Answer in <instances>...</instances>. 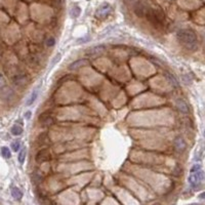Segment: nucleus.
Listing matches in <instances>:
<instances>
[{"mask_svg": "<svg viewBox=\"0 0 205 205\" xmlns=\"http://www.w3.org/2000/svg\"><path fill=\"white\" fill-rule=\"evenodd\" d=\"M25 117L27 118V119H30V117H31V112H30V111H28V112L26 113V114H25Z\"/></svg>", "mask_w": 205, "mask_h": 205, "instance_id": "obj_26", "label": "nucleus"}, {"mask_svg": "<svg viewBox=\"0 0 205 205\" xmlns=\"http://www.w3.org/2000/svg\"><path fill=\"white\" fill-rule=\"evenodd\" d=\"M146 17L148 19V21H150L152 23L153 26H155L156 28L161 27L163 25L164 21V15L161 12L157 9H152V8H147Z\"/></svg>", "mask_w": 205, "mask_h": 205, "instance_id": "obj_2", "label": "nucleus"}, {"mask_svg": "<svg viewBox=\"0 0 205 205\" xmlns=\"http://www.w3.org/2000/svg\"><path fill=\"white\" fill-rule=\"evenodd\" d=\"M200 182H202V180L199 177V173L198 172L191 173L190 177H189V182L191 184V186H193V187L198 186V185L200 184Z\"/></svg>", "mask_w": 205, "mask_h": 205, "instance_id": "obj_9", "label": "nucleus"}, {"mask_svg": "<svg viewBox=\"0 0 205 205\" xmlns=\"http://www.w3.org/2000/svg\"><path fill=\"white\" fill-rule=\"evenodd\" d=\"M27 81H28V79H27V76L26 75H17V76L15 77V79H13V82H15V84L17 86H23L25 85V84L27 83Z\"/></svg>", "mask_w": 205, "mask_h": 205, "instance_id": "obj_11", "label": "nucleus"}, {"mask_svg": "<svg viewBox=\"0 0 205 205\" xmlns=\"http://www.w3.org/2000/svg\"><path fill=\"white\" fill-rule=\"evenodd\" d=\"M110 12H111L110 4L104 3V4H102L99 8H97L95 15H97V17H99V19H105V17H107L109 15H110Z\"/></svg>", "mask_w": 205, "mask_h": 205, "instance_id": "obj_3", "label": "nucleus"}, {"mask_svg": "<svg viewBox=\"0 0 205 205\" xmlns=\"http://www.w3.org/2000/svg\"><path fill=\"white\" fill-rule=\"evenodd\" d=\"M165 77L167 78V80L170 82V84L173 86V87H179V82H177V80L175 79V77L173 76V75L167 73V74H165Z\"/></svg>", "mask_w": 205, "mask_h": 205, "instance_id": "obj_15", "label": "nucleus"}, {"mask_svg": "<svg viewBox=\"0 0 205 205\" xmlns=\"http://www.w3.org/2000/svg\"><path fill=\"white\" fill-rule=\"evenodd\" d=\"M70 15H71V17H74V19L79 17V15H81V8H80V6H78V5L73 6L70 10Z\"/></svg>", "mask_w": 205, "mask_h": 205, "instance_id": "obj_13", "label": "nucleus"}, {"mask_svg": "<svg viewBox=\"0 0 205 205\" xmlns=\"http://www.w3.org/2000/svg\"><path fill=\"white\" fill-rule=\"evenodd\" d=\"M105 47L104 45H97V46H95V47H92L90 49V53L91 55H101V53L104 51Z\"/></svg>", "mask_w": 205, "mask_h": 205, "instance_id": "obj_16", "label": "nucleus"}, {"mask_svg": "<svg viewBox=\"0 0 205 205\" xmlns=\"http://www.w3.org/2000/svg\"><path fill=\"white\" fill-rule=\"evenodd\" d=\"M23 132V128L20 125H13L12 127V133L13 135H20Z\"/></svg>", "mask_w": 205, "mask_h": 205, "instance_id": "obj_19", "label": "nucleus"}, {"mask_svg": "<svg viewBox=\"0 0 205 205\" xmlns=\"http://www.w3.org/2000/svg\"><path fill=\"white\" fill-rule=\"evenodd\" d=\"M193 205H197V204H193Z\"/></svg>", "mask_w": 205, "mask_h": 205, "instance_id": "obj_31", "label": "nucleus"}, {"mask_svg": "<svg viewBox=\"0 0 205 205\" xmlns=\"http://www.w3.org/2000/svg\"><path fill=\"white\" fill-rule=\"evenodd\" d=\"M177 38L186 49L194 51L198 47V38L196 33L191 29H182L177 31Z\"/></svg>", "mask_w": 205, "mask_h": 205, "instance_id": "obj_1", "label": "nucleus"}, {"mask_svg": "<svg viewBox=\"0 0 205 205\" xmlns=\"http://www.w3.org/2000/svg\"><path fill=\"white\" fill-rule=\"evenodd\" d=\"M12 196L15 200H21L22 197H23V192L19 188L15 187V188L12 189Z\"/></svg>", "mask_w": 205, "mask_h": 205, "instance_id": "obj_12", "label": "nucleus"}, {"mask_svg": "<svg viewBox=\"0 0 205 205\" xmlns=\"http://www.w3.org/2000/svg\"><path fill=\"white\" fill-rule=\"evenodd\" d=\"M204 137H205V130H204Z\"/></svg>", "mask_w": 205, "mask_h": 205, "instance_id": "obj_30", "label": "nucleus"}, {"mask_svg": "<svg viewBox=\"0 0 205 205\" xmlns=\"http://www.w3.org/2000/svg\"><path fill=\"white\" fill-rule=\"evenodd\" d=\"M36 161L38 163H42V162H46L48 160H50L51 156H50V153L47 149H42L40 150L38 153L36 154Z\"/></svg>", "mask_w": 205, "mask_h": 205, "instance_id": "obj_4", "label": "nucleus"}, {"mask_svg": "<svg viewBox=\"0 0 205 205\" xmlns=\"http://www.w3.org/2000/svg\"><path fill=\"white\" fill-rule=\"evenodd\" d=\"M204 44H205V36H204Z\"/></svg>", "mask_w": 205, "mask_h": 205, "instance_id": "obj_29", "label": "nucleus"}, {"mask_svg": "<svg viewBox=\"0 0 205 205\" xmlns=\"http://www.w3.org/2000/svg\"><path fill=\"white\" fill-rule=\"evenodd\" d=\"M5 85H6V80L3 75L0 73V89H3L5 87Z\"/></svg>", "mask_w": 205, "mask_h": 205, "instance_id": "obj_21", "label": "nucleus"}, {"mask_svg": "<svg viewBox=\"0 0 205 205\" xmlns=\"http://www.w3.org/2000/svg\"><path fill=\"white\" fill-rule=\"evenodd\" d=\"M89 40L90 39L88 38V37H82V38L77 40V43H84V42H88Z\"/></svg>", "mask_w": 205, "mask_h": 205, "instance_id": "obj_25", "label": "nucleus"}, {"mask_svg": "<svg viewBox=\"0 0 205 205\" xmlns=\"http://www.w3.org/2000/svg\"><path fill=\"white\" fill-rule=\"evenodd\" d=\"M61 57H62V55H61V53H57V55H55V57H53L52 62H51V63H52V64H51V67H53V66H55V65H57V62L61 61Z\"/></svg>", "mask_w": 205, "mask_h": 205, "instance_id": "obj_22", "label": "nucleus"}, {"mask_svg": "<svg viewBox=\"0 0 205 205\" xmlns=\"http://www.w3.org/2000/svg\"><path fill=\"white\" fill-rule=\"evenodd\" d=\"M199 198L200 199H203V200H205V192H203V193H201L199 195Z\"/></svg>", "mask_w": 205, "mask_h": 205, "instance_id": "obj_27", "label": "nucleus"}, {"mask_svg": "<svg viewBox=\"0 0 205 205\" xmlns=\"http://www.w3.org/2000/svg\"><path fill=\"white\" fill-rule=\"evenodd\" d=\"M134 5H133V9H134V13L137 15V17H146V12H147V6H145L144 4L142 3L141 1H135Z\"/></svg>", "mask_w": 205, "mask_h": 205, "instance_id": "obj_5", "label": "nucleus"}, {"mask_svg": "<svg viewBox=\"0 0 205 205\" xmlns=\"http://www.w3.org/2000/svg\"><path fill=\"white\" fill-rule=\"evenodd\" d=\"M85 65H86L85 60H77V61L73 62V63L69 66V69H70L71 71H75V70H77V69L81 68V67L85 66Z\"/></svg>", "mask_w": 205, "mask_h": 205, "instance_id": "obj_10", "label": "nucleus"}, {"mask_svg": "<svg viewBox=\"0 0 205 205\" xmlns=\"http://www.w3.org/2000/svg\"><path fill=\"white\" fill-rule=\"evenodd\" d=\"M1 155L3 156L4 158H6V159L12 157V153H10V150L7 147H2L1 148Z\"/></svg>", "mask_w": 205, "mask_h": 205, "instance_id": "obj_18", "label": "nucleus"}, {"mask_svg": "<svg viewBox=\"0 0 205 205\" xmlns=\"http://www.w3.org/2000/svg\"><path fill=\"white\" fill-rule=\"evenodd\" d=\"M199 170H201V165H200V164H195V165H193L192 168H191V173L198 172Z\"/></svg>", "mask_w": 205, "mask_h": 205, "instance_id": "obj_24", "label": "nucleus"}, {"mask_svg": "<svg viewBox=\"0 0 205 205\" xmlns=\"http://www.w3.org/2000/svg\"><path fill=\"white\" fill-rule=\"evenodd\" d=\"M26 149H22L21 151L19 152V155H17V160L21 164H23L25 162V159H26Z\"/></svg>", "mask_w": 205, "mask_h": 205, "instance_id": "obj_17", "label": "nucleus"}, {"mask_svg": "<svg viewBox=\"0 0 205 205\" xmlns=\"http://www.w3.org/2000/svg\"><path fill=\"white\" fill-rule=\"evenodd\" d=\"M39 122L43 126H49V125H51V124H53L55 120H53V118L51 117L49 114H47V113H44V114L40 115Z\"/></svg>", "mask_w": 205, "mask_h": 205, "instance_id": "obj_8", "label": "nucleus"}, {"mask_svg": "<svg viewBox=\"0 0 205 205\" xmlns=\"http://www.w3.org/2000/svg\"><path fill=\"white\" fill-rule=\"evenodd\" d=\"M12 150L15 151V152H19L20 148H21V142H20L19 141L13 142L12 144Z\"/></svg>", "mask_w": 205, "mask_h": 205, "instance_id": "obj_20", "label": "nucleus"}, {"mask_svg": "<svg viewBox=\"0 0 205 205\" xmlns=\"http://www.w3.org/2000/svg\"><path fill=\"white\" fill-rule=\"evenodd\" d=\"M55 44V39L53 38V37H49V38L47 39V41H46V45L48 46V47H51V46H53Z\"/></svg>", "mask_w": 205, "mask_h": 205, "instance_id": "obj_23", "label": "nucleus"}, {"mask_svg": "<svg viewBox=\"0 0 205 205\" xmlns=\"http://www.w3.org/2000/svg\"><path fill=\"white\" fill-rule=\"evenodd\" d=\"M175 106H177V110L182 114H188L190 112V108H189L188 104L184 101L182 99H177L175 100Z\"/></svg>", "mask_w": 205, "mask_h": 205, "instance_id": "obj_6", "label": "nucleus"}, {"mask_svg": "<svg viewBox=\"0 0 205 205\" xmlns=\"http://www.w3.org/2000/svg\"><path fill=\"white\" fill-rule=\"evenodd\" d=\"M37 95H38V89H36V90H33V92L31 93L30 95V97H28V100H27V102H26V104H27V106H31V105L33 104L35 101H36V99H37Z\"/></svg>", "mask_w": 205, "mask_h": 205, "instance_id": "obj_14", "label": "nucleus"}, {"mask_svg": "<svg viewBox=\"0 0 205 205\" xmlns=\"http://www.w3.org/2000/svg\"><path fill=\"white\" fill-rule=\"evenodd\" d=\"M174 148L177 152H184L187 148V142L182 137H177L174 139Z\"/></svg>", "mask_w": 205, "mask_h": 205, "instance_id": "obj_7", "label": "nucleus"}, {"mask_svg": "<svg viewBox=\"0 0 205 205\" xmlns=\"http://www.w3.org/2000/svg\"><path fill=\"white\" fill-rule=\"evenodd\" d=\"M129 1H130V2H132V3H134V2L137 1V0H129Z\"/></svg>", "mask_w": 205, "mask_h": 205, "instance_id": "obj_28", "label": "nucleus"}]
</instances>
